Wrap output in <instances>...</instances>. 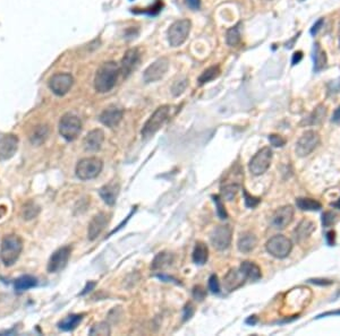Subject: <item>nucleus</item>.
Wrapping results in <instances>:
<instances>
[{
    "label": "nucleus",
    "instance_id": "obj_1",
    "mask_svg": "<svg viewBox=\"0 0 340 336\" xmlns=\"http://www.w3.org/2000/svg\"><path fill=\"white\" fill-rule=\"evenodd\" d=\"M120 68L115 61H108L98 69L94 77V89L99 93H107L115 87Z\"/></svg>",
    "mask_w": 340,
    "mask_h": 336
},
{
    "label": "nucleus",
    "instance_id": "obj_2",
    "mask_svg": "<svg viewBox=\"0 0 340 336\" xmlns=\"http://www.w3.org/2000/svg\"><path fill=\"white\" fill-rule=\"evenodd\" d=\"M23 250V241L16 234H10L2 239L0 246V260L5 266L15 264Z\"/></svg>",
    "mask_w": 340,
    "mask_h": 336
},
{
    "label": "nucleus",
    "instance_id": "obj_3",
    "mask_svg": "<svg viewBox=\"0 0 340 336\" xmlns=\"http://www.w3.org/2000/svg\"><path fill=\"white\" fill-rule=\"evenodd\" d=\"M169 111L170 109L168 106H161L153 112L151 117L148 119V121L143 126V129L141 131L143 139L151 138L162 127L168 117H169Z\"/></svg>",
    "mask_w": 340,
    "mask_h": 336
},
{
    "label": "nucleus",
    "instance_id": "obj_4",
    "mask_svg": "<svg viewBox=\"0 0 340 336\" xmlns=\"http://www.w3.org/2000/svg\"><path fill=\"white\" fill-rule=\"evenodd\" d=\"M103 169V162L98 157H85L79 161L75 172L80 180H91L97 178Z\"/></svg>",
    "mask_w": 340,
    "mask_h": 336
},
{
    "label": "nucleus",
    "instance_id": "obj_5",
    "mask_svg": "<svg viewBox=\"0 0 340 336\" xmlns=\"http://www.w3.org/2000/svg\"><path fill=\"white\" fill-rule=\"evenodd\" d=\"M82 131V122L80 118L72 113H66L62 115L59 121V134L64 137L66 141L72 142L79 137Z\"/></svg>",
    "mask_w": 340,
    "mask_h": 336
},
{
    "label": "nucleus",
    "instance_id": "obj_6",
    "mask_svg": "<svg viewBox=\"0 0 340 336\" xmlns=\"http://www.w3.org/2000/svg\"><path fill=\"white\" fill-rule=\"evenodd\" d=\"M191 20L180 19L171 24L168 30V40L171 47H180L187 40L188 34L191 32Z\"/></svg>",
    "mask_w": 340,
    "mask_h": 336
},
{
    "label": "nucleus",
    "instance_id": "obj_7",
    "mask_svg": "<svg viewBox=\"0 0 340 336\" xmlns=\"http://www.w3.org/2000/svg\"><path fill=\"white\" fill-rule=\"evenodd\" d=\"M266 251L276 258H286L290 254L293 249V243L290 239L278 234V236L272 237L268 243H266Z\"/></svg>",
    "mask_w": 340,
    "mask_h": 336
},
{
    "label": "nucleus",
    "instance_id": "obj_8",
    "mask_svg": "<svg viewBox=\"0 0 340 336\" xmlns=\"http://www.w3.org/2000/svg\"><path fill=\"white\" fill-rule=\"evenodd\" d=\"M272 161V150L270 148H263L252 157L250 162V171L254 176H261L269 169Z\"/></svg>",
    "mask_w": 340,
    "mask_h": 336
},
{
    "label": "nucleus",
    "instance_id": "obj_9",
    "mask_svg": "<svg viewBox=\"0 0 340 336\" xmlns=\"http://www.w3.org/2000/svg\"><path fill=\"white\" fill-rule=\"evenodd\" d=\"M320 143V135L314 131H307L300 136L296 144V154L300 157L311 154Z\"/></svg>",
    "mask_w": 340,
    "mask_h": 336
},
{
    "label": "nucleus",
    "instance_id": "obj_10",
    "mask_svg": "<svg viewBox=\"0 0 340 336\" xmlns=\"http://www.w3.org/2000/svg\"><path fill=\"white\" fill-rule=\"evenodd\" d=\"M231 238H233V230L229 225H219L212 231L211 243L217 250H226L231 243Z\"/></svg>",
    "mask_w": 340,
    "mask_h": 336
},
{
    "label": "nucleus",
    "instance_id": "obj_11",
    "mask_svg": "<svg viewBox=\"0 0 340 336\" xmlns=\"http://www.w3.org/2000/svg\"><path fill=\"white\" fill-rule=\"evenodd\" d=\"M73 84H74L73 76L71 74H66V73L56 74L49 80V87L58 96H62L66 93H68V91L72 89Z\"/></svg>",
    "mask_w": 340,
    "mask_h": 336
},
{
    "label": "nucleus",
    "instance_id": "obj_12",
    "mask_svg": "<svg viewBox=\"0 0 340 336\" xmlns=\"http://www.w3.org/2000/svg\"><path fill=\"white\" fill-rule=\"evenodd\" d=\"M168 69H169V60L167 58H159L145 69L143 78L146 83L158 82L166 75Z\"/></svg>",
    "mask_w": 340,
    "mask_h": 336
},
{
    "label": "nucleus",
    "instance_id": "obj_13",
    "mask_svg": "<svg viewBox=\"0 0 340 336\" xmlns=\"http://www.w3.org/2000/svg\"><path fill=\"white\" fill-rule=\"evenodd\" d=\"M72 249L71 247L66 246L59 248L58 250H56L54 254L51 255L50 260L48 262V272L49 273H58L62 271L67 265L71 257Z\"/></svg>",
    "mask_w": 340,
    "mask_h": 336
},
{
    "label": "nucleus",
    "instance_id": "obj_14",
    "mask_svg": "<svg viewBox=\"0 0 340 336\" xmlns=\"http://www.w3.org/2000/svg\"><path fill=\"white\" fill-rule=\"evenodd\" d=\"M19 149V138L15 135H5L0 138V161L12 159Z\"/></svg>",
    "mask_w": 340,
    "mask_h": 336
},
{
    "label": "nucleus",
    "instance_id": "obj_15",
    "mask_svg": "<svg viewBox=\"0 0 340 336\" xmlns=\"http://www.w3.org/2000/svg\"><path fill=\"white\" fill-rule=\"evenodd\" d=\"M108 222H109V216L106 213L101 212L98 213L97 215H94L89 224V229H87V238H89V240H96L102 233V231L106 229Z\"/></svg>",
    "mask_w": 340,
    "mask_h": 336
},
{
    "label": "nucleus",
    "instance_id": "obj_16",
    "mask_svg": "<svg viewBox=\"0 0 340 336\" xmlns=\"http://www.w3.org/2000/svg\"><path fill=\"white\" fill-rule=\"evenodd\" d=\"M104 141V132L101 129H93L83 139V148L86 152H98Z\"/></svg>",
    "mask_w": 340,
    "mask_h": 336
},
{
    "label": "nucleus",
    "instance_id": "obj_17",
    "mask_svg": "<svg viewBox=\"0 0 340 336\" xmlns=\"http://www.w3.org/2000/svg\"><path fill=\"white\" fill-rule=\"evenodd\" d=\"M122 115H124V111L120 108L116 106H109L102 111L99 119L104 126H107L109 128H114L121 121Z\"/></svg>",
    "mask_w": 340,
    "mask_h": 336
},
{
    "label": "nucleus",
    "instance_id": "obj_18",
    "mask_svg": "<svg viewBox=\"0 0 340 336\" xmlns=\"http://www.w3.org/2000/svg\"><path fill=\"white\" fill-rule=\"evenodd\" d=\"M294 218V208L290 205L282 206L277 209L272 216V224L277 229H285Z\"/></svg>",
    "mask_w": 340,
    "mask_h": 336
},
{
    "label": "nucleus",
    "instance_id": "obj_19",
    "mask_svg": "<svg viewBox=\"0 0 340 336\" xmlns=\"http://www.w3.org/2000/svg\"><path fill=\"white\" fill-rule=\"evenodd\" d=\"M246 280V276L240 271V268H233L223 278V285H225V289L227 291L231 292L234 290L240 288Z\"/></svg>",
    "mask_w": 340,
    "mask_h": 336
},
{
    "label": "nucleus",
    "instance_id": "obj_20",
    "mask_svg": "<svg viewBox=\"0 0 340 336\" xmlns=\"http://www.w3.org/2000/svg\"><path fill=\"white\" fill-rule=\"evenodd\" d=\"M140 61V54L138 49H129L125 52L124 57L121 59L120 66V73L125 77L128 76L133 72V69H135Z\"/></svg>",
    "mask_w": 340,
    "mask_h": 336
},
{
    "label": "nucleus",
    "instance_id": "obj_21",
    "mask_svg": "<svg viewBox=\"0 0 340 336\" xmlns=\"http://www.w3.org/2000/svg\"><path fill=\"white\" fill-rule=\"evenodd\" d=\"M119 191H120L119 184L116 183V181H111V183L104 185L103 187L100 188L99 194L107 205L114 206L116 204V201H117Z\"/></svg>",
    "mask_w": 340,
    "mask_h": 336
},
{
    "label": "nucleus",
    "instance_id": "obj_22",
    "mask_svg": "<svg viewBox=\"0 0 340 336\" xmlns=\"http://www.w3.org/2000/svg\"><path fill=\"white\" fill-rule=\"evenodd\" d=\"M315 226L317 225H315L314 222L310 221V220H303L294 231V237H295L297 243H303V241L306 240L313 233Z\"/></svg>",
    "mask_w": 340,
    "mask_h": 336
},
{
    "label": "nucleus",
    "instance_id": "obj_23",
    "mask_svg": "<svg viewBox=\"0 0 340 336\" xmlns=\"http://www.w3.org/2000/svg\"><path fill=\"white\" fill-rule=\"evenodd\" d=\"M257 244L258 239L257 237H255V234L252 232H245L241 234L237 243L238 249L243 254L251 253V251L254 250V248L257 247Z\"/></svg>",
    "mask_w": 340,
    "mask_h": 336
},
{
    "label": "nucleus",
    "instance_id": "obj_24",
    "mask_svg": "<svg viewBox=\"0 0 340 336\" xmlns=\"http://www.w3.org/2000/svg\"><path fill=\"white\" fill-rule=\"evenodd\" d=\"M313 62H314V72L319 73L323 71L328 64V58L325 51L322 49L319 42L314 43L313 47Z\"/></svg>",
    "mask_w": 340,
    "mask_h": 336
},
{
    "label": "nucleus",
    "instance_id": "obj_25",
    "mask_svg": "<svg viewBox=\"0 0 340 336\" xmlns=\"http://www.w3.org/2000/svg\"><path fill=\"white\" fill-rule=\"evenodd\" d=\"M49 136V128L45 125L37 126L30 135V142L33 146H40L47 141Z\"/></svg>",
    "mask_w": 340,
    "mask_h": 336
},
{
    "label": "nucleus",
    "instance_id": "obj_26",
    "mask_svg": "<svg viewBox=\"0 0 340 336\" xmlns=\"http://www.w3.org/2000/svg\"><path fill=\"white\" fill-rule=\"evenodd\" d=\"M240 271L244 273L246 279H250L252 281H258L262 278L261 268L253 261H244L240 265Z\"/></svg>",
    "mask_w": 340,
    "mask_h": 336
},
{
    "label": "nucleus",
    "instance_id": "obj_27",
    "mask_svg": "<svg viewBox=\"0 0 340 336\" xmlns=\"http://www.w3.org/2000/svg\"><path fill=\"white\" fill-rule=\"evenodd\" d=\"M38 285V280L37 278L31 275H23L19 278L14 283V288L17 292H22L26 291V290H30L32 288H36Z\"/></svg>",
    "mask_w": 340,
    "mask_h": 336
},
{
    "label": "nucleus",
    "instance_id": "obj_28",
    "mask_svg": "<svg viewBox=\"0 0 340 336\" xmlns=\"http://www.w3.org/2000/svg\"><path fill=\"white\" fill-rule=\"evenodd\" d=\"M209 258V249L205 243H196L193 251V261L198 265H204Z\"/></svg>",
    "mask_w": 340,
    "mask_h": 336
},
{
    "label": "nucleus",
    "instance_id": "obj_29",
    "mask_svg": "<svg viewBox=\"0 0 340 336\" xmlns=\"http://www.w3.org/2000/svg\"><path fill=\"white\" fill-rule=\"evenodd\" d=\"M83 319V315H69L64 318L60 323L58 324V327L65 332H69L75 330L80 321Z\"/></svg>",
    "mask_w": 340,
    "mask_h": 336
},
{
    "label": "nucleus",
    "instance_id": "obj_30",
    "mask_svg": "<svg viewBox=\"0 0 340 336\" xmlns=\"http://www.w3.org/2000/svg\"><path fill=\"white\" fill-rule=\"evenodd\" d=\"M325 114H327V108H325L323 104H320V106H318L317 108H315L314 111L312 112L310 115H308V118H306L305 124L310 125V126L321 124V122L323 121Z\"/></svg>",
    "mask_w": 340,
    "mask_h": 336
},
{
    "label": "nucleus",
    "instance_id": "obj_31",
    "mask_svg": "<svg viewBox=\"0 0 340 336\" xmlns=\"http://www.w3.org/2000/svg\"><path fill=\"white\" fill-rule=\"evenodd\" d=\"M174 261L173 255L169 253H160L158 254L156 257H154V260L152 261L151 268L153 271H158V269H162L164 267H167V266L171 265V262Z\"/></svg>",
    "mask_w": 340,
    "mask_h": 336
},
{
    "label": "nucleus",
    "instance_id": "obj_32",
    "mask_svg": "<svg viewBox=\"0 0 340 336\" xmlns=\"http://www.w3.org/2000/svg\"><path fill=\"white\" fill-rule=\"evenodd\" d=\"M40 213V207L36 204L34 202H27L25 205H23L22 211H20V215L24 220L30 221V220L36 219Z\"/></svg>",
    "mask_w": 340,
    "mask_h": 336
},
{
    "label": "nucleus",
    "instance_id": "obj_33",
    "mask_svg": "<svg viewBox=\"0 0 340 336\" xmlns=\"http://www.w3.org/2000/svg\"><path fill=\"white\" fill-rule=\"evenodd\" d=\"M296 205L302 211H319L322 208L321 203L312 198H297Z\"/></svg>",
    "mask_w": 340,
    "mask_h": 336
},
{
    "label": "nucleus",
    "instance_id": "obj_34",
    "mask_svg": "<svg viewBox=\"0 0 340 336\" xmlns=\"http://www.w3.org/2000/svg\"><path fill=\"white\" fill-rule=\"evenodd\" d=\"M220 74V69L218 66H212V67L206 68L204 72L202 73L201 76L199 77V83L200 85H203V84H206L209 82H211Z\"/></svg>",
    "mask_w": 340,
    "mask_h": 336
},
{
    "label": "nucleus",
    "instance_id": "obj_35",
    "mask_svg": "<svg viewBox=\"0 0 340 336\" xmlns=\"http://www.w3.org/2000/svg\"><path fill=\"white\" fill-rule=\"evenodd\" d=\"M240 32L238 26H234L227 31L226 34V41L227 44L230 47H236L237 44H240Z\"/></svg>",
    "mask_w": 340,
    "mask_h": 336
},
{
    "label": "nucleus",
    "instance_id": "obj_36",
    "mask_svg": "<svg viewBox=\"0 0 340 336\" xmlns=\"http://www.w3.org/2000/svg\"><path fill=\"white\" fill-rule=\"evenodd\" d=\"M240 190V185L238 184H228L225 187H222V195L227 201H233L235 196L237 195Z\"/></svg>",
    "mask_w": 340,
    "mask_h": 336
},
{
    "label": "nucleus",
    "instance_id": "obj_37",
    "mask_svg": "<svg viewBox=\"0 0 340 336\" xmlns=\"http://www.w3.org/2000/svg\"><path fill=\"white\" fill-rule=\"evenodd\" d=\"M187 79L185 78H180V79H177L176 82H175L173 84V86H171V93H173V95L174 96H180V94H183L184 93V91L186 90V87H187Z\"/></svg>",
    "mask_w": 340,
    "mask_h": 336
},
{
    "label": "nucleus",
    "instance_id": "obj_38",
    "mask_svg": "<svg viewBox=\"0 0 340 336\" xmlns=\"http://www.w3.org/2000/svg\"><path fill=\"white\" fill-rule=\"evenodd\" d=\"M90 335H110V327L109 325L104 321L98 323L91 328Z\"/></svg>",
    "mask_w": 340,
    "mask_h": 336
},
{
    "label": "nucleus",
    "instance_id": "obj_39",
    "mask_svg": "<svg viewBox=\"0 0 340 336\" xmlns=\"http://www.w3.org/2000/svg\"><path fill=\"white\" fill-rule=\"evenodd\" d=\"M213 201H215V203H216L217 213H218L219 218H220V219H222V220L227 219V216H228V215H227L225 205H223V204H222V202L220 201V197H219V196H213Z\"/></svg>",
    "mask_w": 340,
    "mask_h": 336
},
{
    "label": "nucleus",
    "instance_id": "obj_40",
    "mask_svg": "<svg viewBox=\"0 0 340 336\" xmlns=\"http://www.w3.org/2000/svg\"><path fill=\"white\" fill-rule=\"evenodd\" d=\"M209 289L211 290L212 293H219L220 292V284L219 280L217 275H211L209 279Z\"/></svg>",
    "mask_w": 340,
    "mask_h": 336
},
{
    "label": "nucleus",
    "instance_id": "obj_41",
    "mask_svg": "<svg viewBox=\"0 0 340 336\" xmlns=\"http://www.w3.org/2000/svg\"><path fill=\"white\" fill-rule=\"evenodd\" d=\"M269 141L270 143L273 146H276V148H281V146L285 145V138H282V136H280V135H276V134H273V135H270L269 136Z\"/></svg>",
    "mask_w": 340,
    "mask_h": 336
},
{
    "label": "nucleus",
    "instance_id": "obj_42",
    "mask_svg": "<svg viewBox=\"0 0 340 336\" xmlns=\"http://www.w3.org/2000/svg\"><path fill=\"white\" fill-rule=\"evenodd\" d=\"M161 7H162V3H161L160 1H157L152 7H150V8L144 9V10H141V12H138V13L148 14V15H150V16H153V15H157V14L160 12V10H161Z\"/></svg>",
    "mask_w": 340,
    "mask_h": 336
},
{
    "label": "nucleus",
    "instance_id": "obj_43",
    "mask_svg": "<svg viewBox=\"0 0 340 336\" xmlns=\"http://www.w3.org/2000/svg\"><path fill=\"white\" fill-rule=\"evenodd\" d=\"M244 195H245V204H246L247 207L253 208L259 204V203H260V199L255 198L253 197V196H250L245 190H244Z\"/></svg>",
    "mask_w": 340,
    "mask_h": 336
},
{
    "label": "nucleus",
    "instance_id": "obj_44",
    "mask_svg": "<svg viewBox=\"0 0 340 336\" xmlns=\"http://www.w3.org/2000/svg\"><path fill=\"white\" fill-rule=\"evenodd\" d=\"M205 296H206V291L202 288V286L198 285V286H195L194 290H193V297H194L196 300L202 301L203 299L205 298Z\"/></svg>",
    "mask_w": 340,
    "mask_h": 336
},
{
    "label": "nucleus",
    "instance_id": "obj_45",
    "mask_svg": "<svg viewBox=\"0 0 340 336\" xmlns=\"http://www.w3.org/2000/svg\"><path fill=\"white\" fill-rule=\"evenodd\" d=\"M335 222V214H332L331 212H325L322 215V223L324 226H330L332 223Z\"/></svg>",
    "mask_w": 340,
    "mask_h": 336
},
{
    "label": "nucleus",
    "instance_id": "obj_46",
    "mask_svg": "<svg viewBox=\"0 0 340 336\" xmlns=\"http://www.w3.org/2000/svg\"><path fill=\"white\" fill-rule=\"evenodd\" d=\"M323 24H324V19H318L317 22L313 24V26H312V29H311V34H312V36H315V34H317L319 31L321 30V27L323 26Z\"/></svg>",
    "mask_w": 340,
    "mask_h": 336
},
{
    "label": "nucleus",
    "instance_id": "obj_47",
    "mask_svg": "<svg viewBox=\"0 0 340 336\" xmlns=\"http://www.w3.org/2000/svg\"><path fill=\"white\" fill-rule=\"evenodd\" d=\"M193 314H194V308L191 303L186 304V307L184 308V320L189 319L193 316Z\"/></svg>",
    "mask_w": 340,
    "mask_h": 336
},
{
    "label": "nucleus",
    "instance_id": "obj_48",
    "mask_svg": "<svg viewBox=\"0 0 340 336\" xmlns=\"http://www.w3.org/2000/svg\"><path fill=\"white\" fill-rule=\"evenodd\" d=\"M186 3L193 10H198L201 7V0H186Z\"/></svg>",
    "mask_w": 340,
    "mask_h": 336
},
{
    "label": "nucleus",
    "instance_id": "obj_49",
    "mask_svg": "<svg viewBox=\"0 0 340 336\" xmlns=\"http://www.w3.org/2000/svg\"><path fill=\"white\" fill-rule=\"evenodd\" d=\"M302 59H303V52H302V51H296L295 54L293 55L292 65H293V66H295V65H297V64H300Z\"/></svg>",
    "mask_w": 340,
    "mask_h": 336
},
{
    "label": "nucleus",
    "instance_id": "obj_50",
    "mask_svg": "<svg viewBox=\"0 0 340 336\" xmlns=\"http://www.w3.org/2000/svg\"><path fill=\"white\" fill-rule=\"evenodd\" d=\"M310 282L311 283H314V284H318V285H328V284H331V281H329V280H320V279H315V280H310Z\"/></svg>",
    "mask_w": 340,
    "mask_h": 336
},
{
    "label": "nucleus",
    "instance_id": "obj_51",
    "mask_svg": "<svg viewBox=\"0 0 340 336\" xmlns=\"http://www.w3.org/2000/svg\"><path fill=\"white\" fill-rule=\"evenodd\" d=\"M325 239H327V243L329 246H334L335 243V231H330V232L327 233L325 236Z\"/></svg>",
    "mask_w": 340,
    "mask_h": 336
},
{
    "label": "nucleus",
    "instance_id": "obj_52",
    "mask_svg": "<svg viewBox=\"0 0 340 336\" xmlns=\"http://www.w3.org/2000/svg\"><path fill=\"white\" fill-rule=\"evenodd\" d=\"M94 286H96V283H94V282H89V283H87L86 288L84 289V291H83L82 293H80V295H82V296H83V295H85V293H87L89 291H91V289H93Z\"/></svg>",
    "mask_w": 340,
    "mask_h": 336
},
{
    "label": "nucleus",
    "instance_id": "obj_53",
    "mask_svg": "<svg viewBox=\"0 0 340 336\" xmlns=\"http://www.w3.org/2000/svg\"><path fill=\"white\" fill-rule=\"evenodd\" d=\"M332 121L340 122V107L338 108V109H336L335 113H334V117H332Z\"/></svg>",
    "mask_w": 340,
    "mask_h": 336
},
{
    "label": "nucleus",
    "instance_id": "obj_54",
    "mask_svg": "<svg viewBox=\"0 0 340 336\" xmlns=\"http://www.w3.org/2000/svg\"><path fill=\"white\" fill-rule=\"evenodd\" d=\"M330 315H340V311H335V313H332V311H330V313H325L323 315H320L318 318H321V317H327V316H330Z\"/></svg>",
    "mask_w": 340,
    "mask_h": 336
},
{
    "label": "nucleus",
    "instance_id": "obj_55",
    "mask_svg": "<svg viewBox=\"0 0 340 336\" xmlns=\"http://www.w3.org/2000/svg\"><path fill=\"white\" fill-rule=\"evenodd\" d=\"M332 206H334V207H336V208H338V209H340V198L338 199V201H337V202H336V203H335V204H332Z\"/></svg>",
    "mask_w": 340,
    "mask_h": 336
},
{
    "label": "nucleus",
    "instance_id": "obj_56",
    "mask_svg": "<svg viewBox=\"0 0 340 336\" xmlns=\"http://www.w3.org/2000/svg\"><path fill=\"white\" fill-rule=\"evenodd\" d=\"M338 44L340 49V24H339V29H338Z\"/></svg>",
    "mask_w": 340,
    "mask_h": 336
}]
</instances>
